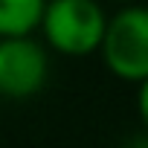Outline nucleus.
Wrapping results in <instances>:
<instances>
[{"mask_svg":"<svg viewBox=\"0 0 148 148\" xmlns=\"http://www.w3.org/2000/svg\"><path fill=\"white\" fill-rule=\"evenodd\" d=\"M108 15L99 0H47L38 29L47 49L64 58H87L99 49Z\"/></svg>","mask_w":148,"mask_h":148,"instance_id":"1","label":"nucleus"},{"mask_svg":"<svg viewBox=\"0 0 148 148\" xmlns=\"http://www.w3.org/2000/svg\"><path fill=\"white\" fill-rule=\"evenodd\" d=\"M49 76V49L47 44L29 35H3L0 38V96L3 99H29L35 96Z\"/></svg>","mask_w":148,"mask_h":148,"instance_id":"3","label":"nucleus"},{"mask_svg":"<svg viewBox=\"0 0 148 148\" xmlns=\"http://www.w3.org/2000/svg\"><path fill=\"white\" fill-rule=\"evenodd\" d=\"M44 3L47 0H0V38L35 32Z\"/></svg>","mask_w":148,"mask_h":148,"instance_id":"4","label":"nucleus"},{"mask_svg":"<svg viewBox=\"0 0 148 148\" xmlns=\"http://www.w3.org/2000/svg\"><path fill=\"white\" fill-rule=\"evenodd\" d=\"M110 3H119V6H125V3H139V0H110Z\"/></svg>","mask_w":148,"mask_h":148,"instance_id":"5","label":"nucleus"},{"mask_svg":"<svg viewBox=\"0 0 148 148\" xmlns=\"http://www.w3.org/2000/svg\"><path fill=\"white\" fill-rule=\"evenodd\" d=\"M105 67L116 79L139 84L148 79V12L139 3H125L108 18L99 49Z\"/></svg>","mask_w":148,"mask_h":148,"instance_id":"2","label":"nucleus"}]
</instances>
